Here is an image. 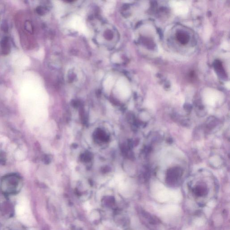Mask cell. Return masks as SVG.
<instances>
[{
	"mask_svg": "<svg viewBox=\"0 0 230 230\" xmlns=\"http://www.w3.org/2000/svg\"><path fill=\"white\" fill-rule=\"evenodd\" d=\"M177 38L179 42L183 45L187 44L189 40L188 36L183 32H180L178 33L177 34Z\"/></svg>",
	"mask_w": 230,
	"mask_h": 230,
	"instance_id": "cell-1",
	"label": "cell"
},
{
	"mask_svg": "<svg viewBox=\"0 0 230 230\" xmlns=\"http://www.w3.org/2000/svg\"><path fill=\"white\" fill-rule=\"evenodd\" d=\"M206 190L203 187H197L195 189L196 195L199 196H204L205 194Z\"/></svg>",
	"mask_w": 230,
	"mask_h": 230,
	"instance_id": "cell-3",
	"label": "cell"
},
{
	"mask_svg": "<svg viewBox=\"0 0 230 230\" xmlns=\"http://www.w3.org/2000/svg\"><path fill=\"white\" fill-rule=\"evenodd\" d=\"M25 28L28 32H32V26L29 21H26L25 23Z\"/></svg>",
	"mask_w": 230,
	"mask_h": 230,
	"instance_id": "cell-4",
	"label": "cell"
},
{
	"mask_svg": "<svg viewBox=\"0 0 230 230\" xmlns=\"http://www.w3.org/2000/svg\"><path fill=\"white\" fill-rule=\"evenodd\" d=\"M1 46L4 53L8 54V52L10 51V46L9 40L7 38H4L1 41Z\"/></svg>",
	"mask_w": 230,
	"mask_h": 230,
	"instance_id": "cell-2",
	"label": "cell"
}]
</instances>
